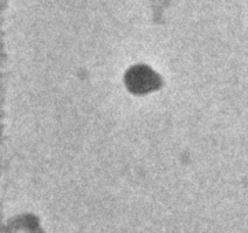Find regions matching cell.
<instances>
[{
	"label": "cell",
	"instance_id": "cell-1",
	"mask_svg": "<svg viewBox=\"0 0 248 233\" xmlns=\"http://www.w3.org/2000/svg\"><path fill=\"white\" fill-rule=\"evenodd\" d=\"M125 84L130 92L136 95H145L159 88L160 78L148 66H135L126 73Z\"/></svg>",
	"mask_w": 248,
	"mask_h": 233
}]
</instances>
